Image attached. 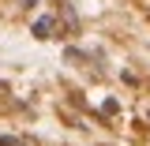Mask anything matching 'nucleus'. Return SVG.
Returning a JSON list of instances; mask_svg holds the SVG:
<instances>
[{"mask_svg": "<svg viewBox=\"0 0 150 146\" xmlns=\"http://www.w3.org/2000/svg\"><path fill=\"white\" fill-rule=\"evenodd\" d=\"M56 30V19H38L34 23V37H53Z\"/></svg>", "mask_w": 150, "mask_h": 146, "instance_id": "1", "label": "nucleus"}, {"mask_svg": "<svg viewBox=\"0 0 150 146\" xmlns=\"http://www.w3.org/2000/svg\"><path fill=\"white\" fill-rule=\"evenodd\" d=\"M0 146H19V139H4V135H0Z\"/></svg>", "mask_w": 150, "mask_h": 146, "instance_id": "2", "label": "nucleus"}]
</instances>
